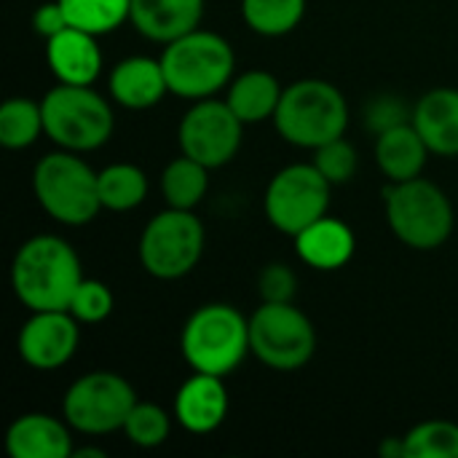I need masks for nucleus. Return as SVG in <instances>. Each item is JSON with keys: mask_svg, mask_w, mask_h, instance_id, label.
Returning a JSON list of instances; mask_svg holds the SVG:
<instances>
[{"mask_svg": "<svg viewBox=\"0 0 458 458\" xmlns=\"http://www.w3.org/2000/svg\"><path fill=\"white\" fill-rule=\"evenodd\" d=\"M83 279L78 252L54 233L27 239L11 263V290L30 311H67Z\"/></svg>", "mask_w": 458, "mask_h": 458, "instance_id": "obj_1", "label": "nucleus"}, {"mask_svg": "<svg viewBox=\"0 0 458 458\" xmlns=\"http://www.w3.org/2000/svg\"><path fill=\"white\" fill-rule=\"evenodd\" d=\"M279 137L295 148L317 150L330 140L346 134L349 102L338 86L322 78H303L282 91L274 113Z\"/></svg>", "mask_w": 458, "mask_h": 458, "instance_id": "obj_2", "label": "nucleus"}, {"mask_svg": "<svg viewBox=\"0 0 458 458\" xmlns=\"http://www.w3.org/2000/svg\"><path fill=\"white\" fill-rule=\"evenodd\" d=\"M180 352L193 373L225 378L252 354L250 319L228 303L199 306L182 325Z\"/></svg>", "mask_w": 458, "mask_h": 458, "instance_id": "obj_3", "label": "nucleus"}, {"mask_svg": "<svg viewBox=\"0 0 458 458\" xmlns=\"http://www.w3.org/2000/svg\"><path fill=\"white\" fill-rule=\"evenodd\" d=\"M166 72L169 94L180 99H207L215 97L233 81L236 54L231 43L209 30H193L164 46L158 56Z\"/></svg>", "mask_w": 458, "mask_h": 458, "instance_id": "obj_4", "label": "nucleus"}, {"mask_svg": "<svg viewBox=\"0 0 458 458\" xmlns=\"http://www.w3.org/2000/svg\"><path fill=\"white\" fill-rule=\"evenodd\" d=\"M32 193L40 209L62 225H86L102 212L99 172H94L81 153L54 150L32 169Z\"/></svg>", "mask_w": 458, "mask_h": 458, "instance_id": "obj_5", "label": "nucleus"}, {"mask_svg": "<svg viewBox=\"0 0 458 458\" xmlns=\"http://www.w3.org/2000/svg\"><path fill=\"white\" fill-rule=\"evenodd\" d=\"M384 209L392 233L411 250H437L454 233V207L440 185L413 177L384 188Z\"/></svg>", "mask_w": 458, "mask_h": 458, "instance_id": "obj_6", "label": "nucleus"}, {"mask_svg": "<svg viewBox=\"0 0 458 458\" xmlns=\"http://www.w3.org/2000/svg\"><path fill=\"white\" fill-rule=\"evenodd\" d=\"M40 107L46 137L62 150L89 153L113 137V107L91 86L56 83L48 94H43Z\"/></svg>", "mask_w": 458, "mask_h": 458, "instance_id": "obj_7", "label": "nucleus"}, {"mask_svg": "<svg viewBox=\"0 0 458 458\" xmlns=\"http://www.w3.org/2000/svg\"><path fill=\"white\" fill-rule=\"evenodd\" d=\"M204 244L207 231L193 209L166 207L142 228L137 255L145 274L161 282H174L199 266Z\"/></svg>", "mask_w": 458, "mask_h": 458, "instance_id": "obj_8", "label": "nucleus"}, {"mask_svg": "<svg viewBox=\"0 0 458 458\" xmlns=\"http://www.w3.org/2000/svg\"><path fill=\"white\" fill-rule=\"evenodd\" d=\"M250 349L271 370H301L317 352V330L295 303H260L250 317Z\"/></svg>", "mask_w": 458, "mask_h": 458, "instance_id": "obj_9", "label": "nucleus"}, {"mask_svg": "<svg viewBox=\"0 0 458 458\" xmlns=\"http://www.w3.org/2000/svg\"><path fill=\"white\" fill-rule=\"evenodd\" d=\"M134 405V386L123 376L113 370H91L64 392L62 416L81 435H107L123 429Z\"/></svg>", "mask_w": 458, "mask_h": 458, "instance_id": "obj_10", "label": "nucleus"}, {"mask_svg": "<svg viewBox=\"0 0 458 458\" xmlns=\"http://www.w3.org/2000/svg\"><path fill=\"white\" fill-rule=\"evenodd\" d=\"M330 196L333 185L314 164H290L271 177L263 209L279 233L295 239L303 228L327 215Z\"/></svg>", "mask_w": 458, "mask_h": 458, "instance_id": "obj_11", "label": "nucleus"}, {"mask_svg": "<svg viewBox=\"0 0 458 458\" xmlns=\"http://www.w3.org/2000/svg\"><path fill=\"white\" fill-rule=\"evenodd\" d=\"M242 134L244 123L239 121V115L228 107L225 99L215 97L193 102L177 126L180 150L207 169H220L231 164L242 148Z\"/></svg>", "mask_w": 458, "mask_h": 458, "instance_id": "obj_12", "label": "nucleus"}, {"mask_svg": "<svg viewBox=\"0 0 458 458\" xmlns=\"http://www.w3.org/2000/svg\"><path fill=\"white\" fill-rule=\"evenodd\" d=\"M78 319L70 311H30L16 338V352L32 370L64 368L81 344Z\"/></svg>", "mask_w": 458, "mask_h": 458, "instance_id": "obj_13", "label": "nucleus"}, {"mask_svg": "<svg viewBox=\"0 0 458 458\" xmlns=\"http://www.w3.org/2000/svg\"><path fill=\"white\" fill-rule=\"evenodd\" d=\"M228 389L220 376L193 373L174 394V419L191 435H209L228 416Z\"/></svg>", "mask_w": 458, "mask_h": 458, "instance_id": "obj_14", "label": "nucleus"}, {"mask_svg": "<svg viewBox=\"0 0 458 458\" xmlns=\"http://www.w3.org/2000/svg\"><path fill=\"white\" fill-rule=\"evenodd\" d=\"M46 62L56 83L91 86L102 72V51L97 35L78 27H64L46 40Z\"/></svg>", "mask_w": 458, "mask_h": 458, "instance_id": "obj_15", "label": "nucleus"}, {"mask_svg": "<svg viewBox=\"0 0 458 458\" xmlns=\"http://www.w3.org/2000/svg\"><path fill=\"white\" fill-rule=\"evenodd\" d=\"M107 91H110L113 102H118L126 110L156 107L169 94V83H166L161 59H150V56L121 59L110 70Z\"/></svg>", "mask_w": 458, "mask_h": 458, "instance_id": "obj_16", "label": "nucleus"}, {"mask_svg": "<svg viewBox=\"0 0 458 458\" xmlns=\"http://www.w3.org/2000/svg\"><path fill=\"white\" fill-rule=\"evenodd\" d=\"M70 424L48 413H24L5 432L11 458H70L75 445Z\"/></svg>", "mask_w": 458, "mask_h": 458, "instance_id": "obj_17", "label": "nucleus"}, {"mask_svg": "<svg viewBox=\"0 0 458 458\" xmlns=\"http://www.w3.org/2000/svg\"><path fill=\"white\" fill-rule=\"evenodd\" d=\"M201 16L204 0H131L129 11L131 27L161 46L199 30Z\"/></svg>", "mask_w": 458, "mask_h": 458, "instance_id": "obj_18", "label": "nucleus"}, {"mask_svg": "<svg viewBox=\"0 0 458 458\" xmlns=\"http://www.w3.org/2000/svg\"><path fill=\"white\" fill-rule=\"evenodd\" d=\"M411 123L427 142L429 153L454 158L458 156V89L440 86L413 105Z\"/></svg>", "mask_w": 458, "mask_h": 458, "instance_id": "obj_19", "label": "nucleus"}, {"mask_svg": "<svg viewBox=\"0 0 458 458\" xmlns=\"http://www.w3.org/2000/svg\"><path fill=\"white\" fill-rule=\"evenodd\" d=\"M354 250H357L354 231L344 220L330 217V215L319 217L317 223H311L295 236L298 258L314 271L344 268L354 258Z\"/></svg>", "mask_w": 458, "mask_h": 458, "instance_id": "obj_20", "label": "nucleus"}, {"mask_svg": "<svg viewBox=\"0 0 458 458\" xmlns=\"http://www.w3.org/2000/svg\"><path fill=\"white\" fill-rule=\"evenodd\" d=\"M373 153H376V164L381 174L389 182H405V180L421 177L427 158H429V148L411 121L376 134Z\"/></svg>", "mask_w": 458, "mask_h": 458, "instance_id": "obj_21", "label": "nucleus"}, {"mask_svg": "<svg viewBox=\"0 0 458 458\" xmlns=\"http://www.w3.org/2000/svg\"><path fill=\"white\" fill-rule=\"evenodd\" d=\"M282 91H284V86L279 83V78L274 72L247 70L228 83L225 102L239 115V121L247 126V123H260L268 118L274 121Z\"/></svg>", "mask_w": 458, "mask_h": 458, "instance_id": "obj_22", "label": "nucleus"}, {"mask_svg": "<svg viewBox=\"0 0 458 458\" xmlns=\"http://www.w3.org/2000/svg\"><path fill=\"white\" fill-rule=\"evenodd\" d=\"M209 188V169L191 156L172 158L161 172V196L166 207L196 209Z\"/></svg>", "mask_w": 458, "mask_h": 458, "instance_id": "obj_23", "label": "nucleus"}, {"mask_svg": "<svg viewBox=\"0 0 458 458\" xmlns=\"http://www.w3.org/2000/svg\"><path fill=\"white\" fill-rule=\"evenodd\" d=\"M148 199V174L134 164H110L99 172V201L107 212H131Z\"/></svg>", "mask_w": 458, "mask_h": 458, "instance_id": "obj_24", "label": "nucleus"}, {"mask_svg": "<svg viewBox=\"0 0 458 458\" xmlns=\"http://www.w3.org/2000/svg\"><path fill=\"white\" fill-rule=\"evenodd\" d=\"M46 134L43 107L30 97H11L0 105V145L5 150H24Z\"/></svg>", "mask_w": 458, "mask_h": 458, "instance_id": "obj_25", "label": "nucleus"}, {"mask_svg": "<svg viewBox=\"0 0 458 458\" xmlns=\"http://www.w3.org/2000/svg\"><path fill=\"white\" fill-rule=\"evenodd\" d=\"M247 27L263 38L290 35L306 16V0H242Z\"/></svg>", "mask_w": 458, "mask_h": 458, "instance_id": "obj_26", "label": "nucleus"}, {"mask_svg": "<svg viewBox=\"0 0 458 458\" xmlns=\"http://www.w3.org/2000/svg\"><path fill=\"white\" fill-rule=\"evenodd\" d=\"M67 24L91 35H107L129 21L131 0H59Z\"/></svg>", "mask_w": 458, "mask_h": 458, "instance_id": "obj_27", "label": "nucleus"}, {"mask_svg": "<svg viewBox=\"0 0 458 458\" xmlns=\"http://www.w3.org/2000/svg\"><path fill=\"white\" fill-rule=\"evenodd\" d=\"M403 437L408 458H458V424L454 421H421Z\"/></svg>", "mask_w": 458, "mask_h": 458, "instance_id": "obj_28", "label": "nucleus"}, {"mask_svg": "<svg viewBox=\"0 0 458 458\" xmlns=\"http://www.w3.org/2000/svg\"><path fill=\"white\" fill-rule=\"evenodd\" d=\"M129 443H134L137 448H158L169 440V432H172V419L169 413L156 405V403H140L131 408L123 429Z\"/></svg>", "mask_w": 458, "mask_h": 458, "instance_id": "obj_29", "label": "nucleus"}, {"mask_svg": "<svg viewBox=\"0 0 458 458\" xmlns=\"http://www.w3.org/2000/svg\"><path fill=\"white\" fill-rule=\"evenodd\" d=\"M325 177L327 182L335 188V185H346L352 182V177L357 174V166H360V156H357V148L338 137V140H330L325 142L322 148L314 150V161H311Z\"/></svg>", "mask_w": 458, "mask_h": 458, "instance_id": "obj_30", "label": "nucleus"}, {"mask_svg": "<svg viewBox=\"0 0 458 458\" xmlns=\"http://www.w3.org/2000/svg\"><path fill=\"white\" fill-rule=\"evenodd\" d=\"M81 325H99L113 314V293L99 279H83L67 309Z\"/></svg>", "mask_w": 458, "mask_h": 458, "instance_id": "obj_31", "label": "nucleus"}, {"mask_svg": "<svg viewBox=\"0 0 458 458\" xmlns=\"http://www.w3.org/2000/svg\"><path fill=\"white\" fill-rule=\"evenodd\" d=\"M258 293L263 303H293L298 293V276L287 263H268L258 274Z\"/></svg>", "mask_w": 458, "mask_h": 458, "instance_id": "obj_32", "label": "nucleus"}, {"mask_svg": "<svg viewBox=\"0 0 458 458\" xmlns=\"http://www.w3.org/2000/svg\"><path fill=\"white\" fill-rule=\"evenodd\" d=\"M411 115H413V110H408L405 102L394 94H378L365 107V121H368L370 131H376V134H381L392 126L408 123Z\"/></svg>", "mask_w": 458, "mask_h": 458, "instance_id": "obj_33", "label": "nucleus"}, {"mask_svg": "<svg viewBox=\"0 0 458 458\" xmlns=\"http://www.w3.org/2000/svg\"><path fill=\"white\" fill-rule=\"evenodd\" d=\"M64 27H70V24H67V16H64L59 0H48V3H40V5L35 8V13H32V30H35V35H40L43 40L59 35Z\"/></svg>", "mask_w": 458, "mask_h": 458, "instance_id": "obj_34", "label": "nucleus"}, {"mask_svg": "<svg viewBox=\"0 0 458 458\" xmlns=\"http://www.w3.org/2000/svg\"><path fill=\"white\" fill-rule=\"evenodd\" d=\"M381 458H408L405 456V437H384L378 445Z\"/></svg>", "mask_w": 458, "mask_h": 458, "instance_id": "obj_35", "label": "nucleus"}, {"mask_svg": "<svg viewBox=\"0 0 458 458\" xmlns=\"http://www.w3.org/2000/svg\"><path fill=\"white\" fill-rule=\"evenodd\" d=\"M70 458H107L102 448H75Z\"/></svg>", "mask_w": 458, "mask_h": 458, "instance_id": "obj_36", "label": "nucleus"}]
</instances>
